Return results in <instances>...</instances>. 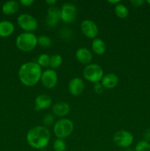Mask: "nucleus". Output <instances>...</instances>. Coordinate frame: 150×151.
Instances as JSON below:
<instances>
[{
	"label": "nucleus",
	"mask_w": 150,
	"mask_h": 151,
	"mask_svg": "<svg viewBox=\"0 0 150 151\" xmlns=\"http://www.w3.org/2000/svg\"><path fill=\"white\" fill-rule=\"evenodd\" d=\"M42 68L36 62H26L20 66L18 72L19 81L24 86L32 87L41 81Z\"/></svg>",
	"instance_id": "1"
},
{
	"label": "nucleus",
	"mask_w": 150,
	"mask_h": 151,
	"mask_svg": "<svg viewBox=\"0 0 150 151\" xmlns=\"http://www.w3.org/2000/svg\"><path fill=\"white\" fill-rule=\"evenodd\" d=\"M50 138V131L44 125H38L30 128L26 136L27 144L36 150L45 148L49 143Z\"/></svg>",
	"instance_id": "2"
},
{
	"label": "nucleus",
	"mask_w": 150,
	"mask_h": 151,
	"mask_svg": "<svg viewBox=\"0 0 150 151\" xmlns=\"http://www.w3.org/2000/svg\"><path fill=\"white\" fill-rule=\"evenodd\" d=\"M16 47L24 52L33 50L38 45V37L33 32H24L19 34L16 39Z\"/></svg>",
	"instance_id": "3"
},
{
	"label": "nucleus",
	"mask_w": 150,
	"mask_h": 151,
	"mask_svg": "<svg viewBox=\"0 0 150 151\" xmlns=\"http://www.w3.org/2000/svg\"><path fill=\"white\" fill-rule=\"evenodd\" d=\"M74 129V122L67 118H61L54 122L53 125V133L57 139H64L69 137Z\"/></svg>",
	"instance_id": "4"
},
{
	"label": "nucleus",
	"mask_w": 150,
	"mask_h": 151,
	"mask_svg": "<svg viewBox=\"0 0 150 151\" xmlns=\"http://www.w3.org/2000/svg\"><path fill=\"white\" fill-rule=\"evenodd\" d=\"M82 74L84 78L88 82L96 83L101 82L104 76V71L102 68L97 63H90L85 66Z\"/></svg>",
	"instance_id": "5"
},
{
	"label": "nucleus",
	"mask_w": 150,
	"mask_h": 151,
	"mask_svg": "<svg viewBox=\"0 0 150 151\" xmlns=\"http://www.w3.org/2000/svg\"><path fill=\"white\" fill-rule=\"evenodd\" d=\"M17 24L24 32H33L38 29V24L37 19L32 15L22 13L17 18Z\"/></svg>",
	"instance_id": "6"
},
{
	"label": "nucleus",
	"mask_w": 150,
	"mask_h": 151,
	"mask_svg": "<svg viewBox=\"0 0 150 151\" xmlns=\"http://www.w3.org/2000/svg\"><path fill=\"white\" fill-rule=\"evenodd\" d=\"M77 9L73 3L66 2L60 8V20L66 24H71L76 19Z\"/></svg>",
	"instance_id": "7"
},
{
	"label": "nucleus",
	"mask_w": 150,
	"mask_h": 151,
	"mask_svg": "<svg viewBox=\"0 0 150 151\" xmlns=\"http://www.w3.org/2000/svg\"><path fill=\"white\" fill-rule=\"evenodd\" d=\"M113 142L117 146L123 148H127L133 143L134 137L130 132L126 130H120L113 135Z\"/></svg>",
	"instance_id": "8"
},
{
	"label": "nucleus",
	"mask_w": 150,
	"mask_h": 151,
	"mask_svg": "<svg viewBox=\"0 0 150 151\" xmlns=\"http://www.w3.org/2000/svg\"><path fill=\"white\" fill-rule=\"evenodd\" d=\"M58 76L54 69H47L43 71L41 78V82L42 85L48 89L54 88L57 83Z\"/></svg>",
	"instance_id": "9"
},
{
	"label": "nucleus",
	"mask_w": 150,
	"mask_h": 151,
	"mask_svg": "<svg viewBox=\"0 0 150 151\" xmlns=\"http://www.w3.org/2000/svg\"><path fill=\"white\" fill-rule=\"evenodd\" d=\"M80 29L82 34L90 39L94 40L96 38L99 34V27L97 24L92 20L89 19L82 21L80 24Z\"/></svg>",
	"instance_id": "10"
},
{
	"label": "nucleus",
	"mask_w": 150,
	"mask_h": 151,
	"mask_svg": "<svg viewBox=\"0 0 150 151\" xmlns=\"http://www.w3.org/2000/svg\"><path fill=\"white\" fill-rule=\"evenodd\" d=\"M60 20V9L55 6H51L47 10L46 23L51 27H56Z\"/></svg>",
	"instance_id": "11"
},
{
	"label": "nucleus",
	"mask_w": 150,
	"mask_h": 151,
	"mask_svg": "<svg viewBox=\"0 0 150 151\" xmlns=\"http://www.w3.org/2000/svg\"><path fill=\"white\" fill-rule=\"evenodd\" d=\"M85 88V83L83 80L80 78H74L69 81V91L71 94L75 97L79 96L84 91Z\"/></svg>",
	"instance_id": "12"
},
{
	"label": "nucleus",
	"mask_w": 150,
	"mask_h": 151,
	"mask_svg": "<svg viewBox=\"0 0 150 151\" xmlns=\"http://www.w3.org/2000/svg\"><path fill=\"white\" fill-rule=\"evenodd\" d=\"M52 100L49 95L45 94H41L37 96L35 100V110L40 111L46 110L51 107Z\"/></svg>",
	"instance_id": "13"
},
{
	"label": "nucleus",
	"mask_w": 150,
	"mask_h": 151,
	"mask_svg": "<svg viewBox=\"0 0 150 151\" xmlns=\"http://www.w3.org/2000/svg\"><path fill=\"white\" fill-rule=\"evenodd\" d=\"M71 107L66 102L60 101L54 104L51 107V111L54 116L58 117H64L69 114Z\"/></svg>",
	"instance_id": "14"
},
{
	"label": "nucleus",
	"mask_w": 150,
	"mask_h": 151,
	"mask_svg": "<svg viewBox=\"0 0 150 151\" xmlns=\"http://www.w3.org/2000/svg\"><path fill=\"white\" fill-rule=\"evenodd\" d=\"M76 60L82 64L88 65L91 63L93 59V54L91 51L85 47H80L77 49L75 53Z\"/></svg>",
	"instance_id": "15"
},
{
	"label": "nucleus",
	"mask_w": 150,
	"mask_h": 151,
	"mask_svg": "<svg viewBox=\"0 0 150 151\" xmlns=\"http://www.w3.org/2000/svg\"><path fill=\"white\" fill-rule=\"evenodd\" d=\"M119 77L114 73H108L104 75L101 81V83L104 88L107 89H113L116 88L119 84Z\"/></svg>",
	"instance_id": "16"
},
{
	"label": "nucleus",
	"mask_w": 150,
	"mask_h": 151,
	"mask_svg": "<svg viewBox=\"0 0 150 151\" xmlns=\"http://www.w3.org/2000/svg\"><path fill=\"white\" fill-rule=\"evenodd\" d=\"M20 8L19 1L15 0H10L5 1L1 6V11L6 16H10L17 13Z\"/></svg>",
	"instance_id": "17"
},
{
	"label": "nucleus",
	"mask_w": 150,
	"mask_h": 151,
	"mask_svg": "<svg viewBox=\"0 0 150 151\" xmlns=\"http://www.w3.org/2000/svg\"><path fill=\"white\" fill-rule=\"evenodd\" d=\"M15 31V26L13 22L7 20L0 21V37L8 38Z\"/></svg>",
	"instance_id": "18"
},
{
	"label": "nucleus",
	"mask_w": 150,
	"mask_h": 151,
	"mask_svg": "<svg viewBox=\"0 0 150 151\" xmlns=\"http://www.w3.org/2000/svg\"><path fill=\"white\" fill-rule=\"evenodd\" d=\"M93 52L98 55H102L106 51V44L101 38H96L91 43Z\"/></svg>",
	"instance_id": "19"
},
{
	"label": "nucleus",
	"mask_w": 150,
	"mask_h": 151,
	"mask_svg": "<svg viewBox=\"0 0 150 151\" xmlns=\"http://www.w3.org/2000/svg\"><path fill=\"white\" fill-rule=\"evenodd\" d=\"M114 11L116 16L119 19H125L127 17L128 14H129V10H128L127 7L125 4H122L121 2L115 5Z\"/></svg>",
	"instance_id": "20"
},
{
	"label": "nucleus",
	"mask_w": 150,
	"mask_h": 151,
	"mask_svg": "<svg viewBox=\"0 0 150 151\" xmlns=\"http://www.w3.org/2000/svg\"><path fill=\"white\" fill-rule=\"evenodd\" d=\"M62 63H63V58H62V56L60 55L54 54L50 56V69H57V68H59L61 66Z\"/></svg>",
	"instance_id": "21"
},
{
	"label": "nucleus",
	"mask_w": 150,
	"mask_h": 151,
	"mask_svg": "<svg viewBox=\"0 0 150 151\" xmlns=\"http://www.w3.org/2000/svg\"><path fill=\"white\" fill-rule=\"evenodd\" d=\"M51 39L46 35H42L38 37V45L42 48H49L51 46Z\"/></svg>",
	"instance_id": "22"
},
{
	"label": "nucleus",
	"mask_w": 150,
	"mask_h": 151,
	"mask_svg": "<svg viewBox=\"0 0 150 151\" xmlns=\"http://www.w3.org/2000/svg\"><path fill=\"white\" fill-rule=\"evenodd\" d=\"M37 63L42 67H48L49 66L50 63V56L48 54L46 53H43V54L40 55L38 56V59H37Z\"/></svg>",
	"instance_id": "23"
},
{
	"label": "nucleus",
	"mask_w": 150,
	"mask_h": 151,
	"mask_svg": "<svg viewBox=\"0 0 150 151\" xmlns=\"http://www.w3.org/2000/svg\"><path fill=\"white\" fill-rule=\"evenodd\" d=\"M66 142L62 139H57L53 143V149L54 151H66Z\"/></svg>",
	"instance_id": "24"
},
{
	"label": "nucleus",
	"mask_w": 150,
	"mask_h": 151,
	"mask_svg": "<svg viewBox=\"0 0 150 151\" xmlns=\"http://www.w3.org/2000/svg\"><path fill=\"white\" fill-rule=\"evenodd\" d=\"M134 151H150V142L141 140L135 145Z\"/></svg>",
	"instance_id": "25"
},
{
	"label": "nucleus",
	"mask_w": 150,
	"mask_h": 151,
	"mask_svg": "<svg viewBox=\"0 0 150 151\" xmlns=\"http://www.w3.org/2000/svg\"><path fill=\"white\" fill-rule=\"evenodd\" d=\"M54 122H54V116L51 114H46L43 118V124H44V126L46 127V128L54 125Z\"/></svg>",
	"instance_id": "26"
},
{
	"label": "nucleus",
	"mask_w": 150,
	"mask_h": 151,
	"mask_svg": "<svg viewBox=\"0 0 150 151\" xmlns=\"http://www.w3.org/2000/svg\"><path fill=\"white\" fill-rule=\"evenodd\" d=\"M60 35H61L62 38H66V39H69L71 38L73 35V32H72L71 29H69V28H63L60 30Z\"/></svg>",
	"instance_id": "27"
},
{
	"label": "nucleus",
	"mask_w": 150,
	"mask_h": 151,
	"mask_svg": "<svg viewBox=\"0 0 150 151\" xmlns=\"http://www.w3.org/2000/svg\"><path fill=\"white\" fill-rule=\"evenodd\" d=\"M104 86H102V84L101 83V82L96 83H94V91L96 94H102V92L104 91Z\"/></svg>",
	"instance_id": "28"
},
{
	"label": "nucleus",
	"mask_w": 150,
	"mask_h": 151,
	"mask_svg": "<svg viewBox=\"0 0 150 151\" xmlns=\"http://www.w3.org/2000/svg\"><path fill=\"white\" fill-rule=\"evenodd\" d=\"M144 3H145V1L144 0H131L130 1L131 5L135 7H141Z\"/></svg>",
	"instance_id": "29"
},
{
	"label": "nucleus",
	"mask_w": 150,
	"mask_h": 151,
	"mask_svg": "<svg viewBox=\"0 0 150 151\" xmlns=\"http://www.w3.org/2000/svg\"><path fill=\"white\" fill-rule=\"evenodd\" d=\"M33 3L34 0H20V1H19V4L25 7H30Z\"/></svg>",
	"instance_id": "30"
},
{
	"label": "nucleus",
	"mask_w": 150,
	"mask_h": 151,
	"mask_svg": "<svg viewBox=\"0 0 150 151\" xmlns=\"http://www.w3.org/2000/svg\"><path fill=\"white\" fill-rule=\"evenodd\" d=\"M144 140L149 142H150V128H148L145 131L144 134Z\"/></svg>",
	"instance_id": "31"
},
{
	"label": "nucleus",
	"mask_w": 150,
	"mask_h": 151,
	"mask_svg": "<svg viewBox=\"0 0 150 151\" xmlns=\"http://www.w3.org/2000/svg\"><path fill=\"white\" fill-rule=\"evenodd\" d=\"M45 2L46 4L49 5V7H51V6H54L57 3V0H46Z\"/></svg>",
	"instance_id": "32"
},
{
	"label": "nucleus",
	"mask_w": 150,
	"mask_h": 151,
	"mask_svg": "<svg viewBox=\"0 0 150 151\" xmlns=\"http://www.w3.org/2000/svg\"><path fill=\"white\" fill-rule=\"evenodd\" d=\"M107 2H108L109 4H114V5H116V4H119V3H121V1H120V0H109V1H107Z\"/></svg>",
	"instance_id": "33"
},
{
	"label": "nucleus",
	"mask_w": 150,
	"mask_h": 151,
	"mask_svg": "<svg viewBox=\"0 0 150 151\" xmlns=\"http://www.w3.org/2000/svg\"><path fill=\"white\" fill-rule=\"evenodd\" d=\"M146 2L147 4H149V5H150V0H146Z\"/></svg>",
	"instance_id": "34"
},
{
	"label": "nucleus",
	"mask_w": 150,
	"mask_h": 151,
	"mask_svg": "<svg viewBox=\"0 0 150 151\" xmlns=\"http://www.w3.org/2000/svg\"><path fill=\"white\" fill-rule=\"evenodd\" d=\"M125 151H134V150H131V149H128V150H126Z\"/></svg>",
	"instance_id": "35"
}]
</instances>
